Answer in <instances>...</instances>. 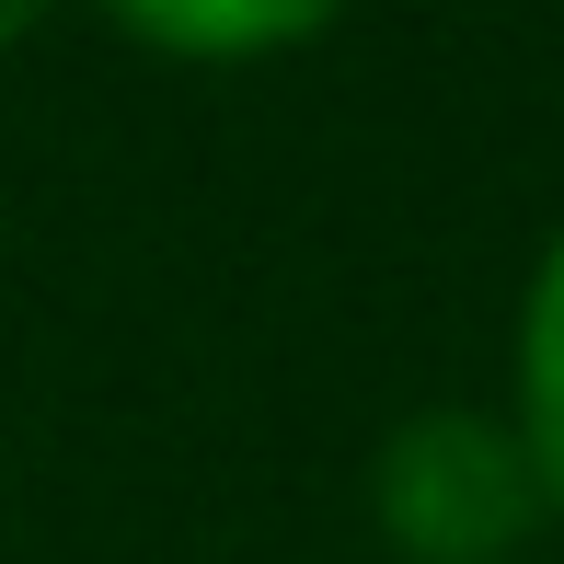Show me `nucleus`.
<instances>
[{
    "label": "nucleus",
    "mask_w": 564,
    "mask_h": 564,
    "mask_svg": "<svg viewBox=\"0 0 564 564\" xmlns=\"http://www.w3.org/2000/svg\"><path fill=\"white\" fill-rule=\"evenodd\" d=\"M369 507H380V542L403 564H507L542 530L553 484H542L519 426L473 415V403H438V415H403L380 438Z\"/></svg>",
    "instance_id": "nucleus-1"
},
{
    "label": "nucleus",
    "mask_w": 564,
    "mask_h": 564,
    "mask_svg": "<svg viewBox=\"0 0 564 564\" xmlns=\"http://www.w3.org/2000/svg\"><path fill=\"white\" fill-rule=\"evenodd\" d=\"M105 12L162 58H265V46L335 23V0H105Z\"/></svg>",
    "instance_id": "nucleus-2"
},
{
    "label": "nucleus",
    "mask_w": 564,
    "mask_h": 564,
    "mask_svg": "<svg viewBox=\"0 0 564 564\" xmlns=\"http://www.w3.org/2000/svg\"><path fill=\"white\" fill-rule=\"evenodd\" d=\"M519 438L542 460L553 507H564V242L530 276V312H519Z\"/></svg>",
    "instance_id": "nucleus-3"
},
{
    "label": "nucleus",
    "mask_w": 564,
    "mask_h": 564,
    "mask_svg": "<svg viewBox=\"0 0 564 564\" xmlns=\"http://www.w3.org/2000/svg\"><path fill=\"white\" fill-rule=\"evenodd\" d=\"M35 12H46V0H0V46H12L23 23H35Z\"/></svg>",
    "instance_id": "nucleus-4"
}]
</instances>
